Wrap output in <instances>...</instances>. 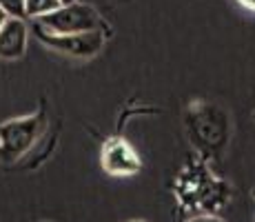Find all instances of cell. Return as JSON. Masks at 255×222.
I'll use <instances>...</instances> for the list:
<instances>
[{
	"label": "cell",
	"instance_id": "cell-1",
	"mask_svg": "<svg viewBox=\"0 0 255 222\" xmlns=\"http://www.w3.org/2000/svg\"><path fill=\"white\" fill-rule=\"evenodd\" d=\"M45 127H47V118L42 111L4 120L0 125V160L2 162L20 160L38 142Z\"/></svg>",
	"mask_w": 255,
	"mask_h": 222
},
{
	"label": "cell",
	"instance_id": "cell-6",
	"mask_svg": "<svg viewBox=\"0 0 255 222\" xmlns=\"http://www.w3.org/2000/svg\"><path fill=\"white\" fill-rule=\"evenodd\" d=\"M60 4H62L60 0H24V18L38 20V18L56 11Z\"/></svg>",
	"mask_w": 255,
	"mask_h": 222
},
{
	"label": "cell",
	"instance_id": "cell-4",
	"mask_svg": "<svg viewBox=\"0 0 255 222\" xmlns=\"http://www.w3.org/2000/svg\"><path fill=\"white\" fill-rule=\"evenodd\" d=\"M102 169L111 176H135L140 171L142 162L135 149L125 138H111L102 147Z\"/></svg>",
	"mask_w": 255,
	"mask_h": 222
},
{
	"label": "cell",
	"instance_id": "cell-5",
	"mask_svg": "<svg viewBox=\"0 0 255 222\" xmlns=\"http://www.w3.org/2000/svg\"><path fill=\"white\" fill-rule=\"evenodd\" d=\"M29 24L24 18H7L0 27V58L18 60L27 53Z\"/></svg>",
	"mask_w": 255,
	"mask_h": 222
},
{
	"label": "cell",
	"instance_id": "cell-3",
	"mask_svg": "<svg viewBox=\"0 0 255 222\" xmlns=\"http://www.w3.org/2000/svg\"><path fill=\"white\" fill-rule=\"evenodd\" d=\"M33 33L45 47L53 49V51L62 53V56L69 58H80V60H87V58H93L105 49V31H87V33H49L42 31L40 27L33 24Z\"/></svg>",
	"mask_w": 255,
	"mask_h": 222
},
{
	"label": "cell",
	"instance_id": "cell-9",
	"mask_svg": "<svg viewBox=\"0 0 255 222\" xmlns=\"http://www.w3.org/2000/svg\"><path fill=\"white\" fill-rule=\"evenodd\" d=\"M242 7H247V9H251V11H255V0H238Z\"/></svg>",
	"mask_w": 255,
	"mask_h": 222
},
{
	"label": "cell",
	"instance_id": "cell-12",
	"mask_svg": "<svg viewBox=\"0 0 255 222\" xmlns=\"http://www.w3.org/2000/svg\"><path fill=\"white\" fill-rule=\"evenodd\" d=\"M131 222H144V220H131Z\"/></svg>",
	"mask_w": 255,
	"mask_h": 222
},
{
	"label": "cell",
	"instance_id": "cell-10",
	"mask_svg": "<svg viewBox=\"0 0 255 222\" xmlns=\"http://www.w3.org/2000/svg\"><path fill=\"white\" fill-rule=\"evenodd\" d=\"M4 20H7V13H4L2 9H0V27H2V22H4Z\"/></svg>",
	"mask_w": 255,
	"mask_h": 222
},
{
	"label": "cell",
	"instance_id": "cell-8",
	"mask_svg": "<svg viewBox=\"0 0 255 222\" xmlns=\"http://www.w3.org/2000/svg\"><path fill=\"white\" fill-rule=\"evenodd\" d=\"M186 222H224V220L218 218V216H195V218H191Z\"/></svg>",
	"mask_w": 255,
	"mask_h": 222
},
{
	"label": "cell",
	"instance_id": "cell-7",
	"mask_svg": "<svg viewBox=\"0 0 255 222\" xmlns=\"http://www.w3.org/2000/svg\"><path fill=\"white\" fill-rule=\"evenodd\" d=\"M0 9L7 18H24V0H0Z\"/></svg>",
	"mask_w": 255,
	"mask_h": 222
},
{
	"label": "cell",
	"instance_id": "cell-11",
	"mask_svg": "<svg viewBox=\"0 0 255 222\" xmlns=\"http://www.w3.org/2000/svg\"><path fill=\"white\" fill-rule=\"evenodd\" d=\"M62 4H69V2H76V0H60Z\"/></svg>",
	"mask_w": 255,
	"mask_h": 222
},
{
	"label": "cell",
	"instance_id": "cell-2",
	"mask_svg": "<svg viewBox=\"0 0 255 222\" xmlns=\"http://www.w3.org/2000/svg\"><path fill=\"white\" fill-rule=\"evenodd\" d=\"M36 27H40L42 31L49 33H87V31H105L102 18L91 4L85 2H69V4H60L56 11L47 13V16L38 18Z\"/></svg>",
	"mask_w": 255,
	"mask_h": 222
}]
</instances>
